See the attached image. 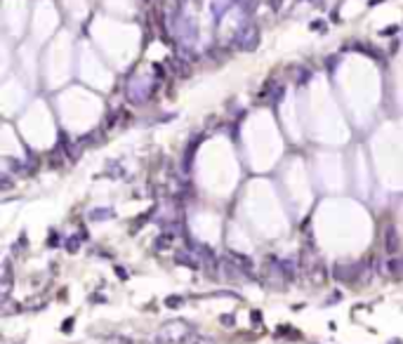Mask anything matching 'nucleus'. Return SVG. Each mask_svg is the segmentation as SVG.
I'll use <instances>...</instances> for the list:
<instances>
[{"mask_svg":"<svg viewBox=\"0 0 403 344\" xmlns=\"http://www.w3.org/2000/svg\"><path fill=\"white\" fill-rule=\"evenodd\" d=\"M191 332H194V325L191 323H186L184 318H175V321L165 323L163 328H161V332H158V339H156V344H184L189 337H191Z\"/></svg>","mask_w":403,"mask_h":344,"instance_id":"obj_1","label":"nucleus"},{"mask_svg":"<svg viewBox=\"0 0 403 344\" xmlns=\"http://www.w3.org/2000/svg\"><path fill=\"white\" fill-rule=\"evenodd\" d=\"M233 45L238 47V50H248V52H252V50L259 45V31H257L255 24L240 26L238 33L233 36Z\"/></svg>","mask_w":403,"mask_h":344,"instance_id":"obj_2","label":"nucleus"},{"mask_svg":"<svg viewBox=\"0 0 403 344\" xmlns=\"http://www.w3.org/2000/svg\"><path fill=\"white\" fill-rule=\"evenodd\" d=\"M398 248V236H396V229L394 227H387L384 229V250L387 252H396Z\"/></svg>","mask_w":403,"mask_h":344,"instance_id":"obj_3","label":"nucleus"},{"mask_svg":"<svg viewBox=\"0 0 403 344\" xmlns=\"http://www.w3.org/2000/svg\"><path fill=\"white\" fill-rule=\"evenodd\" d=\"M175 262H177L179 266H191V269H198V259H196L194 255H186V252H177V255H175Z\"/></svg>","mask_w":403,"mask_h":344,"instance_id":"obj_4","label":"nucleus"},{"mask_svg":"<svg viewBox=\"0 0 403 344\" xmlns=\"http://www.w3.org/2000/svg\"><path fill=\"white\" fill-rule=\"evenodd\" d=\"M226 255H229V257H231V259H236V262H238V264H236V266H243V269H248V271H250V269H252V259H250V257H245V255H240V252H233V250H229V252H226Z\"/></svg>","mask_w":403,"mask_h":344,"instance_id":"obj_5","label":"nucleus"},{"mask_svg":"<svg viewBox=\"0 0 403 344\" xmlns=\"http://www.w3.org/2000/svg\"><path fill=\"white\" fill-rule=\"evenodd\" d=\"M87 217L94 219V222H101V219L113 217V210H109V208H97V210H90V215H87Z\"/></svg>","mask_w":403,"mask_h":344,"instance_id":"obj_6","label":"nucleus"},{"mask_svg":"<svg viewBox=\"0 0 403 344\" xmlns=\"http://www.w3.org/2000/svg\"><path fill=\"white\" fill-rule=\"evenodd\" d=\"M387 271L391 276H403V259H389V262H387Z\"/></svg>","mask_w":403,"mask_h":344,"instance_id":"obj_7","label":"nucleus"},{"mask_svg":"<svg viewBox=\"0 0 403 344\" xmlns=\"http://www.w3.org/2000/svg\"><path fill=\"white\" fill-rule=\"evenodd\" d=\"M184 344H217L212 337H203V335H191L189 339H186Z\"/></svg>","mask_w":403,"mask_h":344,"instance_id":"obj_8","label":"nucleus"},{"mask_svg":"<svg viewBox=\"0 0 403 344\" xmlns=\"http://www.w3.org/2000/svg\"><path fill=\"white\" fill-rule=\"evenodd\" d=\"M170 243H172V234H161L156 238V248H158V250H165Z\"/></svg>","mask_w":403,"mask_h":344,"instance_id":"obj_9","label":"nucleus"},{"mask_svg":"<svg viewBox=\"0 0 403 344\" xmlns=\"http://www.w3.org/2000/svg\"><path fill=\"white\" fill-rule=\"evenodd\" d=\"M219 323H222L224 328H233V325H236V318H233V313H224V316L219 318Z\"/></svg>","mask_w":403,"mask_h":344,"instance_id":"obj_10","label":"nucleus"},{"mask_svg":"<svg viewBox=\"0 0 403 344\" xmlns=\"http://www.w3.org/2000/svg\"><path fill=\"white\" fill-rule=\"evenodd\" d=\"M78 248H80V241H78V238H69V243H66V250H69V252H76Z\"/></svg>","mask_w":403,"mask_h":344,"instance_id":"obj_11","label":"nucleus"},{"mask_svg":"<svg viewBox=\"0 0 403 344\" xmlns=\"http://www.w3.org/2000/svg\"><path fill=\"white\" fill-rule=\"evenodd\" d=\"M179 304H182V297H177V295L165 299V306H179Z\"/></svg>","mask_w":403,"mask_h":344,"instance_id":"obj_12","label":"nucleus"},{"mask_svg":"<svg viewBox=\"0 0 403 344\" xmlns=\"http://www.w3.org/2000/svg\"><path fill=\"white\" fill-rule=\"evenodd\" d=\"M311 31H326V24H323V22H314V24H311Z\"/></svg>","mask_w":403,"mask_h":344,"instance_id":"obj_13","label":"nucleus"},{"mask_svg":"<svg viewBox=\"0 0 403 344\" xmlns=\"http://www.w3.org/2000/svg\"><path fill=\"white\" fill-rule=\"evenodd\" d=\"M309 76H311L309 71H302V73H300V78H297V83H300V85H302V83H307V80H309Z\"/></svg>","mask_w":403,"mask_h":344,"instance_id":"obj_14","label":"nucleus"},{"mask_svg":"<svg viewBox=\"0 0 403 344\" xmlns=\"http://www.w3.org/2000/svg\"><path fill=\"white\" fill-rule=\"evenodd\" d=\"M111 344H132V342L127 339V337H113V342Z\"/></svg>","mask_w":403,"mask_h":344,"instance_id":"obj_15","label":"nucleus"},{"mask_svg":"<svg viewBox=\"0 0 403 344\" xmlns=\"http://www.w3.org/2000/svg\"><path fill=\"white\" fill-rule=\"evenodd\" d=\"M10 187H12V180H10L8 175H3V189H5V191H8Z\"/></svg>","mask_w":403,"mask_h":344,"instance_id":"obj_16","label":"nucleus"},{"mask_svg":"<svg viewBox=\"0 0 403 344\" xmlns=\"http://www.w3.org/2000/svg\"><path fill=\"white\" fill-rule=\"evenodd\" d=\"M269 3H272V8H279L281 5V0H269Z\"/></svg>","mask_w":403,"mask_h":344,"instance_id":"obj_17","label":"nucleus"}]
</instances>
